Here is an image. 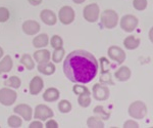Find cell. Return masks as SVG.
Wrapping results in <instances>:
<instances>
[{"instance_id":"cell-3","label":"cell","mask_w":153,"mask_h":128,"mask_svg":"<svg viewBox=\"0 0 153 128\" xmlns=\"http://www.w3.org/2000/svg\"><path fill=\"white\" fill-rule=\"evenodd\" d=\"M129 114L131 117L135 118V119H143L147 114L146 105L140 100L132 103L129 107Z\"/></svg>"},{"instance_id":"cell-20","label":"cell","mask_w":153,"mask_h":128,"mask_svg":"<svg viewBox=\"0 0 153 128\" xmlns=\"http://www.w3.org/2000/svg\"><path fill=\"white\" fill-rule=\"evenodd\" d=\"M34 58H35L36 61L40 63H46V61H49L50 60V52L46 49H42V50H38L34 53Z\"/></svg>"},{"instance_id":"cell-41","label":"cell","mask_w":153,"mask_h":128,"mask_svg":"<svg viewBox=\"0 0 153 128\" xmlns=\"http://www.w3.org/2000/svg\"><path fill=\"white\" fill-rule=\"evenodd\" d=\"M3 49H2V47H0V58H2V55H3Z\"/></svg>"},{"instance_id":"cell-15","label":"cell","mask_w":153,"mask_h":128,"mask_svg":"<svg viewBox=\"0 0 153 128\" xmlns=\"http://www.w3.org/2000/svg\"><path fill=\"white\" fill-rule=\"evenodd\" d=\"M59 95H60V93H59L58 89L50 87V88H48V89H46L45 92L43 93V100L48 103L56 102L59 98Z\"/></svg>"},{"instance_id":"cell-9","label":"cell","mask_w":153,"mask_h":128,"mask_svg":"<svg viewBox=\"0 0 153 128\" xmlns=\"http://www.w3.org/2000/svg\"><path fill=\"white\" fill-rule=\"evenodd\" d=\"M53 117V111L45 105H38L35 109V118L36 119L46 121L49 118Z\"/></svg>"},{"instance_id":"cell-34","label":"cell","mask_w":153,"mask_h":128,"mask_svg":"<svg viewBox=\"0 0 153 128\" xmlns=\"http://www.w3.org/2000/svg\"><path fill=\"white\" fill-rule=\"evenodd\" d=\"M73 91L78 95L83 94V93H90V90H89L86 86H83V85H75L73 87Z\"/></svg>"},{"instance_id":"cell-38","label":"cell","mask_w":153,"mask_h":128,"mask_svg":"<svg viewBox=\"0 0 153 128\" xmlns=\"http://www.w3.org/2000/svg\"><path fill=\"white\" fill-rule=\"evenodd\" d=\"M28 1L32 5H39V4L42 3V0H28Z\"/></svg>"},{"instance_id":"cell-19","label":"cell","mask_w":153,"mask_h":128,"mask_svg":"<svg viewBox=\"0 0 153 128\" xmlns=\"http://www.w3.org/2000/svg\"><path fill=\"white\" fill-rule=\"evenodd\" d=\"M49 43V38L46 34H40L37 37H35L33 40V45L36 48H42L47 46Z\"/></svg>"},{"instance_id":"cell-12","label":"cell","mask_w":153,"mask_h":128,"mask_svg":"<svg viewBox=\"0 0 153 128\" xmlns=\"http://www.w3.org/2000/svg\"><path fill=\"white\" fill-rule=\"evenodd\" d=\"M43 86H44L43 79L41 77H39V76H35L31 80V82H30V93L33 95H37L43 89Z\"/></svg>"},{"instance_id":"cell-8","label":"cell","mask_w":153,"mask_h":128,"mask_svg":"<svg viewBox=\"0 0 153 128\" xmlns=\"http://www.w3.org/2000/svg\"><path fill=\"white\" fill-rule=\"evenodd\" d=\"M59 21L63 25H70L75 19V11L71 6H63L59 10Z\"/></svg>"},{"instance_id":"cell-10","label":"cell","mask_w":153,"mask_h":128,"mask_svg":"<svg viewBox=\"0 0 153 128\" xmlns=\"http://www.w3.org/2000/svg\"><path fill=\"white\" fill-rule=\"evenodd\" d=\"M108 56L111 58L112 61H117V64H123L126 60V53L120 47L118 46H110L108 48Z\"/></svg>"},{"instance_id":"cell-6","label":"cell","mask_w":153,"mask_h":128,"mask_svg":"<svg viewBox=\"0 0 153 128\" xmlns=\"http://www.w3.org/2000/svg\"><path fill=\"white\" fill-rule=\"evenodd\" d=\"M138 26V19L132 14H127L124 16L120 19V28L124 31L131 33L137 28Z\"/></svg>"},{"instance_id":"cell-23","label":"cell","mask_w":153,"mask_h":128,"mask_svg":"<svg viewBox=\"0 0 153 128\" xmlns=\"http://www.w3.org/2000/svg\"><path fill=\"white\" fill-rule=\"evenodd\" d=\"M21 84H22V81L19 77H16V76L9 77L8 79H6L4 81V85L8 86V87H10V88H16V89L21 87Z\"/></svg>"},{"instance_id":"cell-25","label":"cell","mask_w":153,"mask_h":128,"mask_svg":"<svg viewBox=\"0 0 153 128\" xmlns=\"http://www.w3.org/2000/svg\"><path fill=\"white\" fill-rule=\"evenodd\" d=\"M21 63H22V65H23L24 67H26L28 70H33L34 67H35V63H34V61L32 60V58L30 55H24L22 56Z\"/></svg>"},{"instance_id":"cell-2","label":"cell","mask_w":153,"mask_h":128,"mask_svg":"<svg viewBox=\"0 0 153 128\" xmlns=\"http://www.w3.org/2000/svg\"><path fill=\"white\" fill-rule=\"evenodd\" d=\"M101 24L107 29H113L118 23L117 13L112 9H106L101 14Z\"/></svg>"},{"instance_id":"cell-36","label":"cell","mask_w":153,"mask_h":128,"mask_svg":"<svg viewBox=\"0 0 153 128\" xmlns=\"http://www.w3.org/2000/svg\"><path fill=\"white\" fill-rule=\"evenodd\" d=\"M47 128H57L58 127V124L56 121H54V120H49V121L46 122V125H45Z\"/></svg>"},{"instance_id":"cell-21","label":"cell","mask_w":153,"mask_h":128,"mask_svg":"<svg viewBox=\"0 0 153 128\" xmlns=\"http://www.w3.org/2000/svg\"><path fill=\"white\" fill-rule=\"evenodd\" d=\"M140 44V40L138 38H136L134 36H129L124 40V45L125 47L129 50H133V49H136L139 46Z\"/></svg>"},{"instance_id":"cell-13","label":"cell","mask_w":153,"mask_h":128,"mask_svg":"<svg viewBox=\"0 0 153 128\" xmlns=\"http://www.w3.org/2000/svg\"><path fill=\"white\" fill-rule=\"evenodd\" d=\"M40 29V25L36 21H26L23 24V31L27 35H35Z\"/></svg>"},{"instance_id":"cell-5","label":"cell","mask_w":153,"mask_h":128,"mask_svg":"<svg viewBox=\"0 0 153 128\" xmlns=\"http://www.w3.org/2000/svg\"><path fill=\"white\" fill-rule=\"evenodd\" d=\"M18 94L14 90L10 89L8 87L0 89V104L3 106H11L16 100Z\"/></svg>"},{"instance_id":"cell-4","label":"cell","mask_w":153,"mask_h":128,"mask_svg":"<svg viewBox=\"0 0 153 128\" xmlns=\"http://www.w3.org/2000/svg\"><path fill=\"white\" fill-rule=\"evenodd\" d=\"M99 6L96 3H91L88 4L87 6L84 8L83 16L84 19L89 23H95L99 18Z\"/></svg>"},{"instance_id":"cell-40","label":"cell","mask_w":153,"mask_h":128,"mask_svg":"<svg viewBox=\"0 0 153 128\" xmlns=\"http://www.w3.org/2000/svg\"><path fill=\"white\" fill-rule=\"evenodd\" d=\"M73 1L76 4H81V3H83V2H85V0H73Z\"/></svg>"},{"instance_id":"cell-30","label":"cell","mask_w":153,"mask_h":128,"mask_svg":"<svg viewBox=\"0 0 153 128\" xmlns=\"http://www.w3.org/2000/svg\"><path fill=\"white\" fill-rule=\"evenodd\" d=\"M58 110L60 111L61 113H68L71 112V104L68 100H63L61 102H59L58 104Z\"/></svg>"},{"instance_id":"cell-18","label":"cell","mask_w":153,"mask_h":128,"mask_svg":"<svg viewBox=\"0 0 153 128\" xmlns=\"http://www.w3.org/2000/svg\"><path fill=\"white\" fill-rule=\"evenodd\" d=\"M114 76L118 81L124 82V81H127L130 79L131 70L128 67H120L117 72L114 73Z\"/></svg>"},{"instance_id":"cell-28","label":"cell","mask_w":153,"mask_h":128,"mask_svg":"<svg viewBox=\"0 0 153 128\" xmlns=\"http://www.w3.org/2000/svg\"><path fill=\"white\" fill-rule=\"evenodd\" d=\"M65 56V49L62 47L56 48L52 55V61L54 63H60Z\"/></svg>"},{"instance_id":"cell-32","label":"cell","mask_w":153,"mask_h":128,"mask_svg":"<svg viewBox=\"0 0 153 128\" xmlns=\"http://www.w3.org/2000/svg\"><path fill=\"white\" fill-rule=\"evenodd\" d=\"M10 16L9 10L6 7H0V23H5Z\"/></svg>"},{"instance_id":"cell-16","label":"cell","mask_w":153,"mask_h":128,"mask_svg":"<svg viewBox=\"0 0 153 128\" xmlns=\"http://www.w3.org/2000/svg\"><path fill=\"white\" fill-rule=\"evenodd\" d=\"M38 71L44 75H52V74L55 72V66L53 65L52 63H49V61H46V63H40L38 65Z\"/></svg>"},{"instance_id":"cell-35","label":"cell","mask_w":153,"mask_h":128,"mask_svg":"<svg viewBox=\"0 0 153 128\" xmlns=\"http://www.w3.org/2000/svg\"><path fill=\"white\" fill-rule=\"evenodd\" d=\"M124 127L125 128H138L139 127V124L136 121H134V120H128V121L125 122Z\"/></svg>"},{"instance_id":"cell-27","label":"cell","mask_w":153,"mask_h":128,"mask_svg":"<svg viewBox=\"0 0 153 128\" xmlns=\"http://www.w3.org/2000/svg\"><path fill=\"white\" fill-rule=\"evenodd\" d=\"M100 82L103 83V84H111L113 85V81L111 79V74H110L109 71H103L100 74Z\"/></svg>"},{"instance_id":"cell-26","label":"cell","mask_w":153,"mask_h":128,"mask_svg":"<svg viewBox=\"0 0 153 128\" xmlns=\"http://www.w3.org/2000/svg\"><path fill=\"white\" fill-rule=\"evenodd\" d=\"M93 112H94V114H96L98 117L101 118V119H103V120H108L110 117V113L106 112L104 108L101 107V106H97V107H95L94 110H93Z\"/></svg>"},{"instance_id":"cell-1","label":"cell","mask_w":153,"mask_h":128,"mask_svg":"<svg viewBox=\"0 0 153 128\" xmlns=\"http://www.w3.org/2000/svg\"><path fill=\"white\" fill-rule=\"evenodd\" d=\"M99 65L95 56L88 51L75 50L66 56L63 63V72L74 83L87 84L97 75Z\"/></svg>"},{"instance_id":"cell-22","label":"cell","mask_w":153,"mask_h":128,"mask_svg":"<svg viewBox=\"0 0 153 128\" xmlns=\"http://www.w3.org/2000/svg\"><path fill=\"white\" fill-rule=\"evenodd\" d=\"M87 125L90 128H103L104 123L99 117H90L87 120Z\"/></svg>"},{"instance_id":"cell-24","label":"cell","mask_w":153,"mask_h":128,"mask_svg":"<svg viewBox=\"0 0 153 128\" xmlns=\"http://www.w3.org/2000/svg\"><path fill=\"white\" fill-rule=\"evenodd\" d=\"M91 93H83V94H79L78 98V103L81 107L83 108H87L91 104V97H90Z\"/></svg>"},{"instance_id":"cell-17","label":"cell","mask_w":153,"mask_h":128,"mask_svg":"<svg viewBox=\"0 0 153 128\" xmlns=\"http://www.w3.org/2000/svg\"><path fill=\"white\" fill-rule=\"evenodd\" d=\"M12 66H13V63H12L10 55H5L2 58V61H0V75L9 72L12 69Z\"/></svg>"},{"instance_id":"cell-11","label":"cell","mask_w":153,"mask_h":128,"mask_svg":"<svg viewBox=\"0 0 153 128\" xmlns=\"http://www.w3.org/2000/svg\"><path fill=\"white\" fill-rule=\"evenodd\" d=\"M13 111H14V113L21 115V116L23 117L26 121H30V120L32 119L33 110H32V108L30 107V106H28V105L21 104V105L16 106V107L14 108Z\"/></svg>"},{"instance_id":"cell-7","label":"cell","mask_w":153,"mask_h":128,"mask_svg":"<svg viewBox=\"0 0 153 128\" xmlns=\"http://www.w3.org/2000/svg\"><path fill=\"white\" fill-rule=\"evenodd\" d=\"M92 92L93 97L96 100L103 102V100H106L109 97V89H108V87L103 84H99V83H97V84L93 86Z\"/></svg>"},{"instance_id":"cell-29","label":"cell","mask_w":153,"mask_h":128,"mask_svg":"<svg viewBox=\"0 0 153 128\" xmlns=\"http://www.w3.org/2000/svg\"><path fill=\"white\" fill-rule=\"evenodd\" d=\"M7 123H8V126L16 128V127H21L22 126V119L18 116H10L7 120Z\"/></svg>"},{"instance_id":"cell-37","label":"cell","mask_w":153,"mask_h":128,"mask_svg":"<svg viewBox=\"0 0 153 128\" xmlns=\"http://www.w3.org/2000/svg\"><path fill=\"white\" fill-rule=\"evenodd\" d=\"M30 128H42L43 127V124L40 121H34L30 124Z\"/></svg>"},{"instance_id":"cell-33","label":"cell","mask_w":153,"mask_h":128,"mask_svg":"<svg viewBox=\"0 0 153 128\" xmlns=\"http://www.w3.org/2000/svg\"><path fill=\"white\" fill-rule=\"evenodd\" d=\"M133 5L137 10H144L147 7V0H134Z\"/></svg>"},{"instance_id":"cell-14","label":"cell","mask_w":153,"mask_h":128,"mask_svg":"<svg viewBox=\"0 0 153 128\" xmlns=\"http://www.w3.org/2000/svg\"><path fill=\"white\" fill-rule=\"evenodd\" d=\"M40 18L43 21V23L48 25V26H53L57 22V18H56L55 13L52 10H49V9L42 10L40 13Z\"/></svg>"},{"instance_id":"cell-31","label":"cell","mask_w":153,"mask_h":128,"mask_svg":"<svg viewBox=\"0 0 153 128\" xmlns=\"http://www.w3.org/2000/svg\"><path fill=\"white\" fill-rule=\"evenodd\" d=\"M50 43H51V46H52L54 49H56V48H59V47H62L63 41L58 35H54L52 38H51Z\"/></svg>"},{"instance_id":"cell-39","label":"cell","mask_w":153,"mask_h":128,"mask_svg":"<svg viewBox=\"0 0 153 128\" xmlns=\"http://www.w3.org/2000/svg\"><path fill=\"white\" fill-rule=\"evenodd\" d=\"M149 39H150V41L153 43V27L150 29V31H149Z\"/></svg>"}]
</instances>
